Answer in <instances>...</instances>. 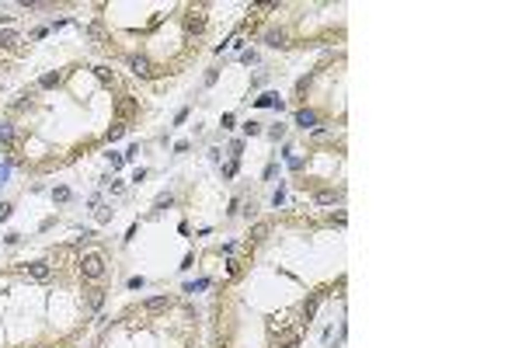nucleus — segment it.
I'll list each match as a JSON object with an SVG mask.
<instances>
[{"mask_svg": "<svg viewBox=\"0 0 522 348\" xmlns=\"http://www.w3.org/2000/svg\"><path fill=\"white\" fill-rule=\"evenodd\" d=\"M317 303H320V296H313V299H310V303L303 306V321H310V317L317 314Z\"/></svg>", "mask_w": 522, "mask_h": 348, "instance_id": "nucleus-19", "label": "nucleus"}, {"mask_svg": "<svg viewBox=\"0 0 522 348\" xmlns=\"http://www.w3.org/2000/svg\"><path fill=\"white\" fill-rule=\"evenodd\" d=\"M59 84V73H46L42 80H38V87H56Z\"/></svg>", "mask_w": 522, "mask_h": 348, "instance_id": "nucleus-20", "label": "nucleus"}, {"mask_svg": "<svg viewBox=\"0 0 522 348\" xmlns=\"http://www.w3.org/2000/svg\"><path fill=\"white\" fill-rule=\"evenodd\" d=\"M167 306H171V296H150L143 303V314H164Z\"/></svg>", "mask_w": 522, "mask_h": 348, "instance_id": "nucleus-4", "label": "nucleus"}, {"mask_svg": "<svg viewBox=\"0 0 522 348\" xmlns=\"http://www.w3.org/2000/svg\"><path fill=\"white\" fill-rule=\"evenodd\" d=\"M157 206H160V209H167V206H174V195H160V199H157Z\"/></svg>", "mask_w": 522, "mask_h": 348, "instance_id": "nucleus-24", "label": "nucleus"}, {"mask_svg": "<svg viewBox=\"0 0 522 348\" xmlns=\"http://www.w3.org/2000/svg\"><path fill=\"white\" fill-rule=\"evenodd\" d=\"M73 258V247H56L53 251V261H70Z\"/></svg>", "mask_w": 522, "mask_h": 348, "instance_id": "nucleus-17", "label": "nucleus"}, {"mask_svg": "<svg viewBox=\"0 0 522 348\" xmlns=\"http://www.w3.org/2000/svg\"><path fill=\"white\" fill-rule=\"evenodd\" d=\"M268 136H272V139H282V136H286V129H282V126H272V129H268Z\"/></svg>", "mask_w": 522, "mask_h": 348, "instance_id": "nucleus-23", "label": "nucleus"}, {"mask_svg": "<svg viewBox=\"0 0 522 348\" xmlns=\"http://www.w3.org/2000/svg\"><path fill=\"white\" fill-rule=\"evenodd\" d=\"M185 28H188V31H202V28H206V18H202V14H188V18H185Z\"/></svg>", "mask_w": 522, "mask_h": 348, "instance_id": "nucleus-12", "label": "nucleus"}, {"mask_svg": "<svg viewBox=\"0 0 522 348\" xmlns=\"http://www.w3.org/2000/svg\"><path fill=\"white\" fill-rule=\"evenodd\" d=\"M105 136H108V143H115V139H122V136H126V122H115V126H111V129H108Z\"/></svg>", "mask_w": 522, "mask_h": 348, "instance_id": "nucleus-15", "label": "nucleus"}, {"mask_svg": "<svg viewBox=\"0 0 522 348\" xmlns=\"http://www.w3.org/2000/svg\"><path fill=\"white\" fill-rule=\"evenodd\" d=\"M49 272H53V268H49L46 261H31V265H28V275H31L35 282H46V279H49Z\"/></svg>", "mask_w": 522, "mask_h": 348, "instance_id": "nucleus-6", "label": "nucleus"}, {"mask_svg": "<svg viewBox=\"0 0 522 348\" xmlns=\"http://www.w3.org/2000/svg\"><path fill=\"white\" fill-rule=\"evenodd\" d=\"M94 77H98L101 84H111V70H108V66H94Z\"/></svg>", "mask_w": 522, "mask_h": 348, "instance_id": "nucleus-18", "label": "nucleus"}, {"mask_svg": "<svg viewBox=\"0 0 522 348\" xmlns=\"http://www.w3.org/2000/svg\"><path fill=\"white\" fill-rule=\"evenodd\" d=\"M129 70H133L136 77H153V63H150L146 56H129Z\"/></svg>", "mask_w": 522, "mask_h": 348, "instance_id": "nucleus-3", "label": "nucleus"}, {"mask_svg": "<svg viewBox=\"0 0 522 348\" xmlns=\"http://www.w3.org/2000/svg\"><path fill=\"white\" fill-rule=\"evenodd\" d=\"M313 199H317L320 206H331V202L338 199V191H331V188H320V191H317V195H313Z\"/></svg>", "mask_w": 522, "mask_h": 348, "instance_id": "nucleus-13", "label": "nucleus"}, {"mask_svg": "<svg viewBox=\"0 0 522 348\" xmlns=\"http://www.w3.org/2000/svg\"><path fill=\"white\" fill-rule=\"evenodd\" d=\"M87 303H91V310H98V306L105 303V293H101V289H91V296H87Z\"/></svg>", "mask_w": 522, "mask_h": 348, "instance_id": "nucleus-16", "label": "nucleus"}, {"mask_svg": "<svg viewBox=\"0 0 522 348\" xmlns=\"http://www.w3.org/2000/svg\"><path fill=\"white\" fill-rule=\"evenodd\" d=\"M331 223H338V226H345V223H348V216H345V213H334V216H331Z\"/></svg>", "mask_w": 522, "mask_h": 348, "instance_id": "nucleus-26", "label": "nucleus"}, {"mask_svg": "<svg viewBox=\"0 0 522 348\" xmlns=\"http://www.w3.org/2000/svg\"><path fill=\"white\" fill-rule=\"evenodd\" d=\"M77 265L84 268V275H87V279H101V275H105V258H101V254H84Z\"/></svg>", "mask_w": 522, "mask_h": 348, "instance_id": "nucleus-1", "label": "nucleus"}, {"mask_svg": "<svg viewBox=\"0 0 522 348\" xmlns=\"http://www.w3.org/2000/svg\"><path fill=\"white\" fill-rule=\"evenodd\" d=\"M296 126L313 129V126H317V111H313V108H300V111H296Z\"/></svg>", "mask_w": 522, "mask_h": 348, "instance_id": "nucleus-7", "label": "nucleus"}, {"mask_svg": "<svg viewBox=\"0 0 522 348\" xmlns=\"http://www.w3.org/2000/svg\"><path fill=\"white\" fill-rule=\"evenodd\" d=\"M7 216H11V206L4 202V206H0V219H7Z\"/></svg>", "mask_w": 522, "mask_h": 348, "instance_id": "nucleus-27", "label": "nucleus"}, {"mask_svg": "<svg viewBox=\"0 0 522 348\" xmlns=\"http://www.w3.org/2000/svg\"><path fill=\"white\" fill-rule=\"evenodd\" d=\"M94 219H98V223H108V219H111V209H108V206H101V209L94 213Z\"/></svg>", "mask_w": 522, "mask_h": 348, "instance_id": "nucleus-21", "label": "nucleus"}, {"mask_svg": "<svg viewBox=\"0 0 522 348\" xmlns=\"http://www.w3.org/2000/svg\"><path fill=\"white\" fill-rule=\"evenodd\" d=\"M70 199V188H56V202H66Z\"/></svg>", "mask_w": 522, "mask_h": 348, "instance_id": "nucleus-25", "label": "nucleus"}, {"mask_svg": "<svg viewBox=\"0 0 522 348\" xmlns=\"http://www.w3.org/2000/svg\"><path fill=\"white\" fill-rule=\"evenodd\" d=\"M275 105H278V108H282V101H278V94H272V91L258 98V108H275Z\"/></svg>", "mask_w": 522, "mask_h": 348, "instance_id": "nucleus-14", "label": "nucleus"}, {"mask_svg": "<svg viewBox=\"0 0 522 348\" xmlns=\"http://www.w3.org/2000/svg\"><path fill=\"white\" fill-rule=\"evenodd\" d=\"M268 234H272V223H254V226H251V241H254V244H261Z\"/></svg>", "mask_w": 522, "mask_h": 348, "instance_id": "nucleus-10", "label": "nucleus"}, {"mask_svg": "<svg viewBox=\"0 0 522 348\" xmlns=\"http://www.w3.org/2000/svg\"><path fill=\"white\" fill-rule=\"evenodd\" d=\"M244 133H247V136H258L261 126H258V122H244Z\"/></svg>", "mask_w": 522, "mask_h": 348, "instance_id": "nucleus-22", "label": "nucleus"}, {"mask_svg": "<svg viewBox=\"0 0 522 348\" xmlns=\"http://www.w3.org/2000/svg\"><path fill=\"white\" fill-rule=\"evenodd\" d=\"M87 35H91V42H98V46L108 38V31H105V25H101V21H91V25H87Z\"/></svg>", "mask_w": 522, "mask_h": 348, "instance_id": "nucleus-8", "label": "nucleus"}, {"mask_svg": "<svg viewBox=\"0 0 522 348\" xmlns=\"http://www.w3.org/2000/svg\"><path fill=\"white\" fill-rule=\"evenodd\" d=\"M282 348H296V345H282Z\"/></svg>", "mask_w": 522, "mask_h": 348, "instance_id": "nucleus-28", "label": "nucleus"}, {"mask_svg": "<svg viewBox=\"0 0 522 348\" xmlns=\"http://www.w3.org/2000/svg\"><path fill=\"white\" fill-rule=\"evenodd\" d=\"M0 146H14V122H0Z\"/></svg>", "mask_w": 522, "mask_h": 348, "instance_id": "nucleus-9", "label": "nucleus"}, {"mask_svg": "<svg viewBox=\"0 0 522 348\" xmlns=\"http://www.w3.org/2000/svg\"><path fill=\"white\" fill-rule=\"evenodd\" d=\"M136 111H139V98H133V94H122V98H118V105H115L118 122H129Z\"/></svg>", "mask_w": 522, "mask_h": 348, "instance_id": "nucleus-2", "label": "nucleus"}, {"mask_svg": "<svg viewBox=\"0 0 522 348\" xmlns=\"http://www.w3.org/2000/svg\"><path fill=\"white\" fill-rule=\"evenodd\" d=\"M21 42H25V38H21L18 31H0V46H4L7 53H21V49H25Z\"/></svg>", "mask_w": 522, "mask_h": 348, "instance_id": "nucleus-5", "label": "nucleus"}, {"mask_svg": "<svg viewBox=\"0 0 522 348\" xmlns=\"http://www.w3.org/2000/svg\"><path fill=\"white\" fill-rule=\"evenodd\" d=\"M265 42H268V46H275V49H278V46H286V31H282V28H272V31L265 35Z\"/></svg>", "mask_w": 522, "mask_h": 348, "instance_id": "nucleus-11", "label": "nucleus"}]
</instances>
